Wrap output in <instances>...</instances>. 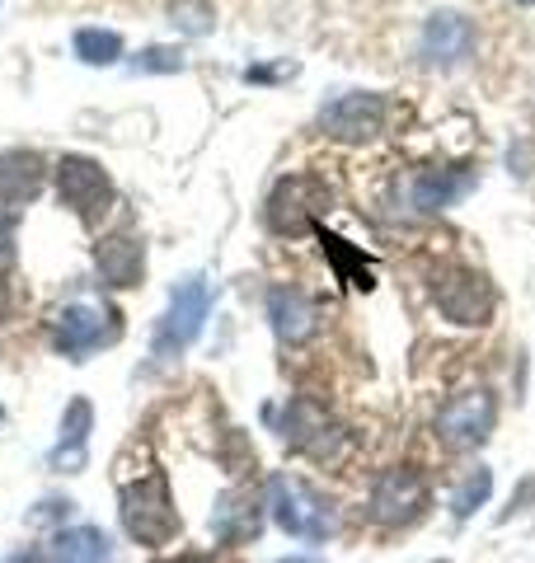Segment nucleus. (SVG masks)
<instances>
[{
  "instance_id": "4be33fe9",
  "label": "nucleus",
  "mask_w": 535,
  "mask_h": 563,
  "mask_svg": "<svg viewBox=\"0 0 535 563\" xmlns=\"http://www.w3.org/2000/svg\"><path fill=\"white\" fill-rule=\"evenodd\" d=\"M170 20L184 29V33H211V24H217V14H211L207 0H170Z\"/></svg>"
},
{
  "instance_id": "bb28decb",
  "label": "nucleus",
  "mask_w": 535,
  "mask_h": 563,
  "mask_svg": "<svg viewBox=\"0 0 535 563\" xmlns=\"http://www.w3.org/2000/svg\"><path fill=\"white\" fill-rule=\"evenodd\" d=\"M10 310V287H6V277H0V314Z\"/></svg>"
},
{
  "instance_id": "f257e3e1",
  "label": "nucleus",
  "mask_w": 535,
  "mask_h": 563,
  "mask_svg": "<svg viewBox=\"0 0 535 563\" xmlns=\"http://www.w3.org/2000/svg\"><path fill=\"white\" fill-rule=\"evenodd\" d=\"M268 512H273V521H277L287 536L310 540V544L329 540V536L338 531L334 503H329L315 484L296 479V474H273V479H268Z\"/></svg>"
},
{
  "instance_id": "cd10ccee",
  "label": "nucleus",
  "mask_w": 535,
  "mask_h": 563,
  "mask_svg": "<svg viewBox=\"0 0 535 563\" xmlns=\"http://www.w3.org/2000/svg\"><path fill=\"white\" fill-rule=\"evenodd\" d=\"M282 563H310V559H282Z\"/></svg>"
},
{
  "instance_id": "2eb2a0df",
  "label": "nucleus",
  "mask_w": 535,
  "mask_h": 563,
  "mask_svg": "<svg viewBox=\"0 0 535 563\" xmlns=\"http://www.w3.org/2000/svg\"><path fill=\"white\" fill-rule=\"evenodd\" d=\"M470 47H474V24L466 20V14L441 10V14H433V20H427V29H423V57L433 62V66H456V62H466Z\"/></svg>"
},
{
  "instance_id": "6ab92c4d",
  "label": "nucleus",
  "mask_w": 535,
  "mask_h": 563,
  "mask_svg": "<svg viewBox=\"0 0 535 563\" xmlns=\"http://www.w3.org/2000/svg\"><path fill=\"white\" fill-rule=\"evenodd\" d=\"M259 526H263V512L249 493H226L217 503V512H211V531H217V540H226V544L254 540Z\"/></svg>"
},
{
  "instance_id": "b1692460",
  "label": "nucleus",
  "mask_w": 535,
  "mask_h": 563,
  "mask_svg": "<svg viewBox=\"0 0 535 563\" xmlns=\"http://www.w3.org/2000/svg\"><path fill=\"white\" fill-rule=\"evenodd\" d=\"M14 240H20V225H14L10 211H0V263L14 258Z\"/></svg>"
},
{
  "instance_id": "423d86ee",
  "label": "nucleus",
  "mask_w": 535,
  "mask_h": 563,
  "mask_svg": "<svg viewBox=\"0 0 535 563\" xmlns=\"http://www.w3.org/2000/svg\"><path fill=\"white\" fill-rule=\"evenodd\" d=\"M433 296H437V310L451 324L474 329V324H489V314H493V291L484 273H474V268H441L433 277Z\"/></svg>"
},
{
  "instance_id": "f8f14e48",
  "label": "nucleus",
  "mask_w": 535,
  "mask_h": 563,
  "mask_svg": "<svg viewBox=\"0 0 535 563\" xmlns=\"http://www.w3.org/2000/svg\"><path fill=\"white\" fill-rule=\"evenodd\" d=\"M89 428H95V404H89V399H70L66 413H62L57 442H52V451H47L52 470H62V474L85 470V461H89Z\"/></svg>"
},
{
  "instance_id": "412c9836",
  "label": "nucleus",
  "mask_w": 535,
  "mask_h": 563,
  "mask_svg": "<svg viewBox=\"0 0 535 563\" xmlns=\"http://www.w3.org/2000/svg\"><path fill=\"white\" fill-rule=\"evenodd\" d=\"M489 493H493V470H484V465H479V470H470V474H466V484L456 488V498H451V512H456L460 521H466V517H474L479 507L489 503Z\"/></svg>"
},
{
  "instance_id": "c756f323",
  "label": "nucleus",
  "mask_w": 535,
  "mask_h": 563,
  "mask_svg": "<svg viewBox=\"0 0 535 563\" xmlns=\"http://www.w3.org/2000/svg\"><path fill=\"white\" fill-rule=\"evenodd\" d=\"M522 5H535V0H522Z\"/></svg>"
},
{
  "instance_id": "4468645a",
  "label": "nucleus",
  "mask_w": 535,
  "mask_h": 563,
  "mask_svg": "<svg viewBox=\"0 0 535 563\" xmlns=\"http://www.w3.org/2000/svg\"><path fill=\"white\" fill-rule=\"evenodd\" d=\"M268 320H273V333L282 343H306L319 329V310L301 287H287V282H282V287L268 291Z\"/></svg>"
},
{
  "instance_id": "9b49d317",
  "label": "nucleus",
  "mask_w": 535,
  "mask_h": 563,
  "mask_svg": "<svg viewBox=\"0 0 535 563\" xmlns=\"http://www.w3.org/2000/svg\"><path fill=\"white\" fill-rule=\"evenodd\" d=\"M95 273H99L103 287H113V291L141 287V277H146V244L128 231L99 240L95 244Z\"/></svg>"
},
{
  "instance_id": "dca6fc26",
  "label": "nucleus",
  "mask_w": 535,
  "mask_h": 563,
  "mask_svg": "<svg viewBox=\"0 0 535 563\" xmlns=\"http://www.w3.org/2000/svg\"><path fill=\"white\" fill-rule=\"evenodd\" d=\"M47 161L39 151H0V211L24 207L43 192Z\"/></svg>"
},
{
  "instance_id": "1a4fd4ad",
  "label": "nucleus",
  "mask_w": 535,
  "mask_h": 563,
  "mask_svg": "<svg viewBox=\"0 0 535 563\" xmlns=\"http://www.w3.org/2000/svg\"><path fill=\"white\" fill-rule=\"evenodd\" d=\"M319 128H325V136H334V141H371L385 128V99L367 95V90L338 95L319 109Z\"/></svg>"
},
{
  "instance_id": "6e6552de",
  "label": "nucleus",
  "mask_w": 535,
  "mask_h": 563,
  "mask_svg": "<svg viewBox=\"0 0 535 563\" xmlns=\"http://www.w3.org/2000/svg\"><path fill=\"white\" fill-rule=\"evenodd\" d=\"M319 207H325V188L306 179V174H292V179H282L273 188V198H268V225H273L277 235H306V231H315Z\"/></svg>"
},
{
  "instance_id": "a878e982",
  "label": "nucleus",
  "mask_w": 535,
  "mask_h": 563,
  "mask_svg": "<svg viewBox=\"0 0 535 563\" xmlns=\"http://www.w3.org/2000/svg\"><path fill=\"white\" fill-rule=\"evenodd\" d=\"M170 563H211L207 554H178V559H170Z\"/></svg>"
},
{
  "instance_id": "393cba45",
  "label": "nucleus",
  "mask_w": 535,
  "mask_h": 563,
  "mask_svg": "<svg viewBox=\"0 0 535 563\" xmlns=\"http://www.w3.org/2000/svg\"><path fill=\"white\" fill-rule=\"evenodd\" d=\"M6 563H43V554H33V550H20V554H10Z\"/></svg>"
},
{
  "instance_id": "f03ea898",
  "label": "nucleus",
  "mask_w": 535,
  "mask_h": 563,
  "mask_svg": "<svg viewBox=\"0 0 535 563\" xmlns=\"http://www.w3.org/2000/svg\"><path fill=\"white\" fill-rule=\"evenodd\" d=\"M207 310H211V287H207V277H203V273L178 277L174 291H170V306H165V314H160V324H155L151 357H155V362L184 357V352L198 343V333H203V324H207Z\"/></svg>"
},
{
  "instance_id": "7ed1b4c3",
  "label": "nucleus",
  "mask_w": 535,
  "mask_h": 563,
  "mask_svg": "<svg viewBox=\"0 0 535 563\" xmlns=\"http://www.w3.org/2000/svg\"><path fill=\"white\" fill-rule=\"evenodd\" d=\"M118 517H122V531H128L137 544H146V550L170 544L178 536V512H174L165 474H146V479H132L128 488H122L118 493Z\"/></svg>"
},
{
  "instance_id": "9d476101",
  "label": "nucleus",
  "mask_w": 535,
  "mask_h": 563,
  "mask_svg": "<svg viewBox=\"0 0 535 563\" xmlns=\"http://www.w3.org/2000/svg\"><path fill=\"white\" fill-rule=\"evenodd\" d=\"M493 418H498L493 395L489 390H466L437 413V437L446 446H479L493 432Z\"/></svg>"
},
{
  "instance_id": "5701e85b",
  "label": "nucleus",
  "mask_w": 535,
  "mask_h": 563,
  "mask_svg": "<svg viewBox=\"0 0 535 563\" xmlns=\"http://www.w3.org/2000/svg\"><path fill=\"white\" fill-rule=\"evenodd\" d=\"M141 70H184V52L178 47H146L137 57Z\"/></svg>"
},
{
  "instance_id": "ddd939ff",
  "label": "nucleus",
  "mask_w": 535,
  "mask_h": 563,
  "mask_svg": "<svg viewBox=\"0 0 535 563\" xmlns=\"http://www.w3.org/2000/svg\"><path fill=\"white\" fill-rule=\"evenodd\" d=\"M277 428H282V437H287L296 451H310V455H329L334 437H338L329 413L319 409L315 399H292L287 409L277 413Z\"/></svg>"
},
{
  "instance_id": "a211bd4d",
  "label": "nucleus",
  "mask_w": 535,
  "mask_h": 563,
  "mask_svg": "<svg viewBox=\"0 0 535 563\" xmlns=\"http://www.w3.org/2000/svg\"><path fill=\"white\" fill-rule=\"evenodd\" d=\"M474 188V169H423L414 179V207L418 211H446Z\"/></svg>"
},
{
  "instance_id": "aec40b11",
  "label": "nucleus",
  "mask_w": 535,
  "mask_h": 563,
  "mask_svg": "<svg viewBox=\"0 0 535 563\" xmlns=\"http://www.w3.org/2000/svg\"><path fill=\"white\" fill-rule=\"evenodd\" d=\"M76 52H80V62H89V66H113L122 57V38L113 29H80L76 33Z\"/></svg>"
},
{
  "instance_id": "20e7f679",
  "label": "nucleus",
  "mask_w": 535,
  "mask_h": 563,
  "mask_svg": "<svg viewBox=\"0 0 535 563\" xmlns=\"http://www.w3.org/2000/svg\"><path fill=\"white\" fill-rule=\"evenodd\" d=\"M52 347L62 352V357H89V352L109 347L118 339L122 329V314L109 306V301H89V296H80V301H66L62 310H52Z\"/></svg>"
},
{
  "instance_id": "0eeeda50",
  "label": "nucleus",
  "mask_w": 535,
  "mask_h": 563,
  "mask_svg": "<svg viewBox=\"0 0 535 563\" xmlns=\"http://www.w3.org/2000/svg\"><path fill=\"white\" fill-rule=\"evenodd\" d=\"M427 507V479L414 465H395L371 484V517L381 526H408Z\"/></svg>"
},
{
  "instance_id": "c85d7f7f",
  "label": "nucleus",
  "mask_w": 535,
  "mask_h": 563,
  "mask_svg": "<svg viewBox=\"0 0 535 563\" xmlns=\"http://www.w3.org/2000/svg\"><path fill=\"white\" fill-rule=\"evenodd\" d=\"M0 422H6V404H0Z\"/></svg>"
},
{
  "instance_id": "f3484780",
  "label": "nucleus",
  "mask_w": 535,
  "mask_h": 563,
  "mask_svg": "<svg viewBox=\"0 0 535 563\" xmlns=\"http://www.w3.org/2000/svg\"><path fill=\"white\" fill-rule=\"evenodd\" d=\"M47 563H113V544L99 526H66L52 536Z\"/></svg>"
},
{
  "instance_id": "39448f33",
  "label": "nucleus",
  "mask_w": 535,
  "mask_h": 563,
  "mask_svg": "<svg viewBox=\"0 0 535 563\" xmlns=\"http://www.w3.org/2000/svg\"><path fill=\"white\" fill-rule=\"evenodd\" d=\"M52 184H57V198L85 221H99L103 211L113 207V179L109 169L89 155H62L57 169H52Z\"/></svg>"
}]
</instances>
